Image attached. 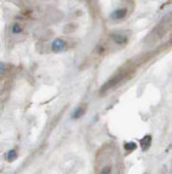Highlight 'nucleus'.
Returning <instances> with one entry per match:
<instances>
[{
    "label": "nucleus",
    "instance_id": "obj_9",
    "mask_svg": "<svg viewBox=\"0 0 172 174\" xmlns=\"http://www.w3.org/2000/svg\"><path fill=\"white\" fill-rule=\"evenodd\" d=\"M22 31V28L20 27V25L19 23H14L13 26H12V32L13 33H20V32Z\"/></svg>",
    "mask_w": 172,
    "mask_h": 174
},
{
    "label": "nucleus",
    "instance_id": "obj_5",
    "mask_svg": "<svg viewBox=\"0 0 172 174\" xmlns=\"http://www.w3.org/2000/svg\"><path fill=\"white\" fill-rule=\"evenodd\" d=\"M51 48L54 53H60V51H63L65 49V42L63 41L62 39H55L52 42V45H51Z\"/></svg>",
    "mask_w": 172,
    "mask_h": 174
},
{
    "label": "nucleus",
    "instance_id": "obj_12",
    "mask_svg": "<svg viewBox=\"0 0 172 174\" xmlns=\"http://www.w3.org/2000/svg\"><path fill=\"white\" fill-rule=\"evenodd\" d=\"M4 70H6V65H4V63L0 62V75H2L4 73Z\"/></svg>",
    "mask_w": 172,
    "mask_h": 174
},
{
    "label": "nucleus",
    "instance_id": "obj_11",
    "mask_svg": "<svg viewBox=\"0 0 172 174\" xmlns=\"http://www.w3.org/2000/svg\"><path fill=\"white\" fill-rule=\"evenodd\" d=\"M110 173H112V167L110 166L104 167L100 172V174H110Z\"/></svg>",
    "mask_w": 172,
    "mask_h": 174
},
{
    "label": "nucleus",
    "instance_id": "obj_10",
    "mask_svg": "<svg viewBox=\"0 0 172 174\" xmlns=\"http://www.w3.org/2000/svg\"><path fill=\"white\" fill-rule=\"evenodd\" d=\"M124 149H126V151H129V152L133 151V150L136 149V143L135 142H128V143H126V144H124Z\"/></svg>",
    "mask_w": 172,
    "mask_h": 174
},
{
    "label": "nucleus",
    "instance_id": "obj_3",
    "mask_svg": "<svg viewBox=\"0 0 172 174\" xmlns=\"http://www.w3.org/2000/svg\"><path fill=\"white\" fill-rule=\"evenodd\" d=\"M110 37L114 43L118 44V45H123L128 42V36L120 33V32H114V33L110 35Z\"/></svg>",
    "mask_w": 172,
    "mask_h": 174
},
{
    "label": "nucleus",
    "instance_id": "obj_8",
    "mask_svg": "<svg viewBox=\"0 0 172 174\" xmlns=\"http://www.w3.org/2000/svg\"><path fill=\"white\" fill-rule=\"evenodd\" d=\"M16 158H17V152H16L15 150H11V151L8 152V154H6V159H8L9 161H13V160H15Z\"/></svg>",
    "mask_w": 172,
    "mask_h": 174
},
{
    "label": "nucleus",
    "instance_id": "obj_6",
    "mask_svg": "<svg viewBox=\"0 0 172 174\" xmlns=\"http://www.w3.org/2000/svg\"><path fill=\"white\" fill-rule=\"evenodd\" d=\"M85 112H86V105H81V106H79V107L77 108V109L74 110V114H72V117L74 119H80L81 117H83L84 114H85Z\"/></svg>",
    "mask_w": 172,
    "mask_h": 174
},
{
    "label": "nucleus",
    "instance_id": "obj_2",
    "mask_svg": "<svg viewBox=\"0 0 172 174\" xmlns=\"http://www.w3.org/2000/svg\"><path fill=\"white\" fill-rule=\"evenodd\" d=\"M170 26H171V19H170V15H169L168 19H167V16H166V17L151 31V33L148 35L147 39H146V43H155V42L162 39V37L165 36V34L168 32V30L170 29Z\"/></svg>",
    "mask_w": 172,
    "mask_h": 174
},
{
    "label": "nucleus",
    "instance_id": "obj_7",
    "mask_svg": "<svg viewBox=\"0 0 172 174\" xmlns=\"http://www.w3.org/2000/svg\"><path fill=\"white\" fill-rule=\"evenodd\" d=\"M140 145L143 151H147L151 145V136H146V137H143L142 139L140 140Z\"/></svg>",
    "mask_w": 172,
    "mask_h": 174
},
{
    "label": "nucleus",
    "instance_id": "obj_1",
    "mask_svg": "<svg viewBox=\"0 0 172 174\" xmlns=\"http://www.w3.org/2000/svg\"><path fill=\"white\" fill-rule=\"evenodd\" d=\"M134 73H135V70H133V66H130V65H126V66L119 69L100 88V91H99L100 95L104 96L105 94L110 92L113 89H115V88H117V87L121 86V84L123 83L126 79H129L131 76H133Z\"/></svg>",
    "mask_w": 172,
    "mask_h": 174
},
{
    "label": "nucleus",
    "instance_id": "obj_4",
    "mask_svg": "<svg viewBox=\"0 0 172 174\" xmlns=\"http://www.w3.org/2000/svg\"><path fill=\"white\" fill-rule=\"evenodd\" d=\"M126 14H128V10L126 8H121V9H117L110 14V18L113 20H121L123 18H126Z\"/></svg>",
    "mask_w": 172,
    "mask_h": 174
}]
</instances>
